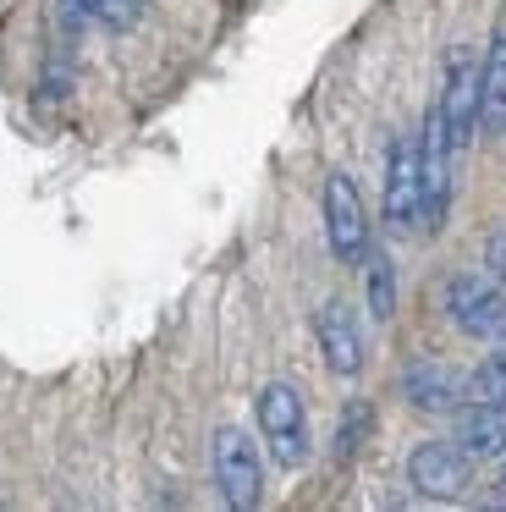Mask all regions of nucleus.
I'll list each match as a JSON object with an SVG mask.
<instances>
[{
	"label": "nucleus",
	"instance_id": "nucleus-8",
	"mask_svg": "<svg viewBox=\"0 0 506 512\" xmlns=\"http://www.w3.org/2000/svg\"><path fill=\"white\" fill-rule=\"evenodd\" d=\"M435 111H440V122H446L457 155H462L468 138L479 133V61H473L468 50H457V56L446 61V78H440V89H435Z\"/></svg>",
	"mask_w": 506,
	"mask_h": 512
},
{
	"label": "nucleus",
	"instance_id": "nucleus-7",
	"mask_svg": "<svg viewBox=\"0 0 506 512\" xmlns=\"http://www.w3.org/2000/svg\"><path fill=\"white\" fill-rule=\"evenodd\" d=\"M451 160H457V144H451L440 111L429 105L424 127H418V166H424V232H440L451 215Z\"/></svg>",
	"mask_w": 506,
	"mask_h": 512
},
{
	"label": "nucleus",
	"instance_id": "nucleus-15",
	"mask_svg": "<svg viewBox=\"0 0 506 512\" xmlns=\"http://www.w3.org/2000/svg\"><path fill=\"white\" fill-rule=\"evenodd\" d=\"M143 23V0H94V28L105 34H132Z\"/></svg>",
	"mask_w": 506,
	"mask_h": 512
},
{
	"label": "nucleus",
	"instance_id": "nucleus-18",
	"mask_svg": "<svg viewBox=\"0 0 506 512\" xmlns=\"http://www.w3.org/2000/svg\"><path fill=\"white\" fill-rule=\"evenodd\" d=\"M490 501H495V507H506V468L490 479Z\"/></svg>",
	"mask_w": 506,
	"mask_h": 512
},
{
	"label": "nucleus",
	"instance_id": "nucleus-9",
	"mask_svg": "<svg viewBox=\"0 0 506 512\" xmlns=\"http://www.w3.org/2000/svg\"><path fill=\"white\" fill-rule=\"evenodd\" d=\"M314 342L325 353V369L341 380H352L363 369V325H358V309L347 298H325L314 309Z\"/></svg>",
	"mask_w": 506,
	"mask_h": 512
},
{
	"label": "nucleus",
	"instance_id": "nucleus-11",
	"mask_svg": "<svg viewBox=\"0 0 506 512\" xmlns=\"http://www.w3.org/2000/svg\"><path fill=\"white\" fill-rule=\"evenodd\" d=\"M402 391H407V402H413L418 413H457L462 402H468L462 380L451 375V369H440V364H413L402 375Z\"/></svg>",
	"mask_w": 506,
	"mask_h": 512
},
{
	"label": "nucleus",
	"instance_id": "nucleus-6",
	"mask_svg": "<svg viewBox=\"0 0 506 512\" xmlns=\"http://www.w3.org/2000/svg\"><path fill=\"white\" fill-rule=\"evenodd\" d=\"M407 485L429 501H457L473 485V452H462L457 441H418L407 457Z\"/></svg>",
	"mask_w": 506,
	"mask_h": 512
},
{
	"label": "nucleus",
	"instance_id": "nucleus-1",
	"mask_svg": "<svg viewBox=\"0 0 506 512\" xmlns=\"http://www.w3.org/2000/svg\"><path fill=\"white\" fill-rule=\"evenodd\" d=\"M253 419H259L270 463H281V468H303L308 463L314 435H308V408H303V397H297V386L270 380V386L259 391V402H253Z\"/></svg>",
	"mask_w": 506,
	"mask_h": 512
},
{
	"label": "nucleus",
	"instance_id": "nucleus-10",
	"mask_svg": "<svg viewBox=\"0 0 506 512\" xmlns=\"http://www.w3.org/2000/svg\"><path fill=\"white\" fill-rule=\"evenodd\" d=\"M451 441H457L462 452H473V463H479V457H501L506 452V408L462 402L457 408V435H451Z\"/></svg>",
	"mask_w": 506,
	"mask_h": 512
},
{
	"label": "nucleus",
	"instance_id": "nucleus-4",
	"mask_svg": "<svg viewBox=\"0 0 506 512\" xmlns=\"http://www.w3.org/2000/svg\"><path fill=\"white\" fill-rule=\"evenodd\" d=\"M446 320L473 342H506V287L495 276H451L446 281Z\"/></svg>",
	"mask_w": 506,
	"mask_h": 512
},
{
	"label": "nucleus",
	"instance_id": "nucleus-12",
	"mask_svg": "<svg viewBox=\"0 0 506 512\" xmlns=\"http://www.w3.org/2000/svg\"><path fill=\"white\" fill-rule=\"evenodd\" d=\"M479 127L484 133H506V23L495 28L490 50L479 61Z\"/></svg>",
	"mask_w": 506,
	"mask_h": 512
},
{
	"label": "nucleus",
	"instance_id": "nucleus-16",
	"mask_svg": "<svg viewBox=\"0 0 506 512\" xmlns=\"http://www.w3.org/2000/svg\"><path fill=\"white\" fill-rule=\"evenodd\" d=\"M369 430H374V408L369 402H352V408L341 413V430H336V457H352Z\"/></svg>",
	"mask_w": 506,
	"mask_h": 512
},
{
	"label": "nucleus",
	"instance_id": "nucleus-5",
	"mask_svg": "<svg viewBox=\"0 0 506 512\" xmlns=\"http://www.w3.org/2000/svg\"><path fill=\"white\" fill-rule=\"evenodd\" d=\"M325 243L336 254V265H363L369 254V210H363L358 188H352L347 171H330L325 177Z\"/></svg>",
	"mask_w": 506,
	"mask_h": 512
},
{
	"label": "nucleus",
	"instance_id": "nucleus-2",
	"mask_svg": "<svg viewBox=\"0 0 506 512\" xmlns=\"http://www.w3.org/2000/svg\"><path fill=\"white\" fill-rule=\"evenodd\" d=\"M209 474H215V496L226 507L248 512L264 501V463H259V441L237 424L215 430V446H209Z\"/></svg>",
	"mask_w": 506,
	"mask_h": 512
},
{
	"label": "nucleus",
	"instance_id": "nucleus-13",
	"mask_svg": "<svg viewBox=\"0 0 506 512\" xmlns=\"http://www.w3.org/2000/svg\"><path fill=\"white\" fill-rule=\"evenodd\" d=\"M363 303H369L374 320H391L396 314V265L385 248L369 243V254H363Z\"/></svg>",
	"mask_w": 506,
	"mask_h": 512
},
{
	"label": "nucleus",
	"instance_id": "nucleus-14",
	"mask_svg": "<svg viewBox=\"0 0 506 512\" xmlns=\"http://www.w3.org/2000/svg\"><path fill=\"white\" fill-rule=\"evenodd\" d=\"M462 391H468V402H490V408H506V342H495V353L484 358L473 375H462Z\"/></svg>",
	"mask_w": 506,
	"mask_h": 512
},
{
	"label": "nucleus",
	"instance_id": "nucleus-3",
	"mask_svg": "<svg viewBox=\"0 0 506 512\" xmlns=\"http://www.w3.org/2000/svg\"><path fill=\"white\" fill-rule=\"evenodd\" d=\"M385 226L396 237L424 232V166H418V133H396L385 149Z\"/></svg>",
	"mask_w": 506,
	"mask_h": 512
},
{
	"label": "nucleus",
	"instance_id": "nucleus-17",
	"mask_svg": "<svg viewBox=\"0 0 506 512\" xmlns=\"http://www.w3.org/2000/svg\"><path fill=\"white\" fill-rule=\"evenodd\" d=\"M484 270H490V276L506 287V232H495L490 243H484Z\"/></svg>",
	"mask_w": 506,
	"mask_h": 512
}]
</instances>
